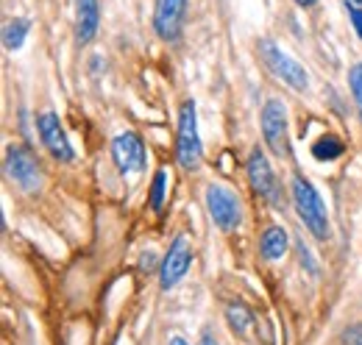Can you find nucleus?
<instances>
[{"instance_id":"nucleus-10","label":"nucleus","mask_w":362,"mask_h":345,"mask_svg":"<svg viewBox=\"0 0 362 345\" xmlns=\"http://www.w3.org/2000/svg\"><path fill=\"white\" fill-rule=\"evenodd\" d=\"M112 156L120 172H139L145 168V145L134 131H126L120 136H115L112 142Z\"/></svg>"},{"instance_id":"nucleus-24","label":"nucleus","mask_w":362,"mask_h":345,"mask_svg":"<svg viewBox=\"0 0 362 345\" xmlns=\"http://www.w3.org/2000/svg\"><path fill=\"white\" fill-rule=\"evenodd\" d=\"M354 3H357V6H362V0H354Z\"/></svg>"},{"instance_id":"nucleus-9","label":"nucleus","mask_w":362,"mask_h":345,"mask_svg":"<svg viewBox=\"0 0 362 345\" xmlns=\"http://www.w3.org/2000/svg\"><path fill=\"white\" fill-rule=\"evenodd\" d=\"M37 126H40L42 145L50 151V156H53V159H59V162H73V156H76V153H73V145H70L67 134H64V129H62L59 117H56L53 112H42V115H40V120H37Z\"/></svg>"},{"instance_id":"nucleus-7","label":"nucleus","mask_w":362,"mask_h":345,"mask_svg":"<svg viewBox=\"0 0 362 345\" xmlns=\"http://www.w3.org/2000/svg\"><path fill=\"white\" fill-rule=\"evenodd\" d=\"M6 172H8V178L11 181H17L23 189H28V192H34L37 187H40V165H37V159L25 151V148H20V145H11L8 151H6Z\"/></svg>"},{"instance_id":"nucleus-4","label":"nucleus","mask_w":362,"mask_h":345,"mask_svg":"<svg viewBox=\"0 0 362 345\" xmlns=\"http://www.w3.org/2000/svg\"><path fill=\"white\" fill-rule=\"evenodd\" d=\"M262 134H265V142L276 156L287 159L290 156V136H287V109L281 100L271 98L265 106H262Z\"/></svg>"},{"instance_id":"nucleus-2","label":"nucleus","mask_w":362,"mask_h":345,"mask_svg":"<svg viewBox=\"0 0 362 345\" xmlns=\"http://www.w3.org/2000/svg\"><path fill=\"white\" fill-rule=\"evenodd\" d=\"M176 159L184 170H195L201 165V136H198V120H195V103L192 100H187L179 112Z\"/></svg>"},{"instance_id":"nucleus-23","label":"nucleus","mask_w":362,"mask_h":345,"mask_svg":"<svg viewBox=\"0 0 362 345\" xmlns=\"http://www.w3.org/2000/svg\"><path fill=\"white\" fill-rule=\"evenodd\" d=\"M170 345H187V343H184L181 337H173V340H170Z\"/></svg>"},{"instance_id":"nucleus-18","label":"nucleus","mask_w":362,"mask_h":345,"mask_svg":"<svg viewBox=\"0 0 362 345\" xmlns=\"http://www.w3.org/2000/svg\"><path fill=\"white\" fill-rule=\"evenodd\" d=\"M349 86H351V95L360 106V117H362V64H354L351 73H349Z\"/></svg>"},{"instance_id":"nucleus-8","label":"nucleus","mask_w":362,"mask_h":345,"mask_svg":"<svg viewBox=\"0 0 362 345\" xmlns=\"http://www.w3.org/2000/svg\"><path fill=\"white\" fill-rule=\"evenodd\" d=\"M189 262H192V254H189V242L187 237L179 234L168 251V257L162 259V267H159V281H162V290H170L173 284H179L181 279L187 276L189 270Z\"/></svg>"},{"instance_id":"nucleus-6","label":"nucleus","mask_w":362,"mask_h":345,"mask_svg":"<svg viewBox=\"0 0 362 345\" xmlns=\"http://www.w3.org/2000/svg\"><path fill=\"white\" fill-rule=\"evenodd\" d=\"M248 178H251V187L254 192H259L271 206H281V189H279V181L273 175V168L265 156V151L254 148L251 156H248Z\"/></svg>"},{"instance_id":"nucleus-13","label":"nucleus","mask_w":362,"mask_h":345,"mask_svg":"<svg viewBox=\"0 0 362 345\" xmlns=\"http://www.w3.org/2000/svg\"><path fill=\"white\" fill-rule=\"evenodd\" d=\"M287 245H290L287 231L281 226H271V228H265V234L259 240V254L268 262H276V259H281L287 254Z\"/></svg>"},{"instance_id":"nucleus-22","label":"nucleus","mask_w":362,"mask_h":345,"mask_svg":"<svg viewBox=\"0 0 362 345\" xmlns=\"http://www.w3.org/2000/svg\"><path fill=\"white\" fill-rule=\"evenodd\" d=\"M296 3H298V6H315L317 0H296Z\"/></svg>"},{"instance_id":"nucleus-19","label":"nucleus","mask_w":362,"mask_h":345,"mask_svg":"<svg viewBox=\"0 0 362 345\" xmlns=\"http://www.w3.org/2000/svg\"><path fill=\"white\" fill-rule=\"evenodd\" d=\"M343 343L346 345H362V323H354L343 332Z\"/></svg>"},{"instance_id":"nucleus-1","label":"nucleus","mask_w":362,"mask_h":345,"mask_svg":"<svg viewBox=\"0 0 362 345\" xmlns=\"http://www.w3.org/2000/svg\"><path fill=\"white\" fill-rule=\"evenodd\" d=\"M293 204L296 212L304 220V226L313 231L315 240H326L329 237V215L323 206V198L317 195V189L307 181V178H293Z\"/></svg>"},{"instance_id":"nucleus-21","label":"nucleus","mask_w":362,"mask_h":345,"mask_svg":"<svg viewBox=\"0 0 362 345\" xmlns=\"http://www.w3.org/2000/svg\"><path fill=\"white\" fill-rule=\"evenodd\" d=\"M198 345H218V343H215V340H212L209 334H204V337H201V343H198Z\"/></svg>"},{"instance_id":"nucleus-14","label":"nucleus","mask_w":362,"mask_h":345,"mask_svg":"<svg viewBox=\"0 0 362 345\" xmlns=\"http://www.w3.org/2000/svg\"><path fill=\"white\" fill-rule=\"evenodd\" d=\"M28 28H31V23H28L25 17L11 20V23L6 25V31H3V45H6L8 50H20V47H23V42H25Z\"/></svg>"},{"instance_id":"nucleus-20","label":"nucleus","mask_w":362,"mask_h":345,"mask_svg":"<svg viewBox=\"0 0 362 345\" xmlns=\"http://www.w3.org/2000/svg\"><path fill=\"white\" fill-rule=\"evenodd\" d=\"M346 8H349V14H351V23H354L357 34L362 37V8L354 3V0H346Z\"/></svg>"},{"instance_id":"nucleus-16","label":"nucleus","mask_w":362,"mask_h":345,"mask_svg":"<svg viewBox=\"0 0 362 345\" xmlns=\"http://www.w3.org/2000/svg\"><path fill=\"white\" fill-rule=\"evenodd\" d=\"M165 181H168V172L156 170L153 181H151V195H148L153 212H162V204H165Z\"/></svg>"},{"instance_id":"nucleus-3","label":"nucleus","mask_w":362,"mask_h":345,"mask_svg":"<svg viewBox=\"0 0 362 345\" xmlns=\"http://www.w3.org/2000/svg\"><path fill=\"white\" fill-rule=\"evenodd\" d=\"M259 56H262V62L271 67L273 76H276V78H281L284 84H290L293 89H298V92H304V89L310 86V76H307V70H304L298 62H293L287 53H281L273 42L262 40V42H259Z\"/></svg>"},{"instance_id":"nucleus-11","label":"nucleus","mask_w":362,"mask_h":345,"mask_svg":"<svg viewBox=\"0 0 362 345\" xmlns=\"http://www.w3.org/2000/svg\"><path fill=\"white\" fill-rule=\"evenodd\" d=\"M187 11V0H156V11H153V28L165 42L179 40L181 20Z\"/></svg>"},{"instance_id":"nucleus-5","label":"nucleus","mask_w":362,"mask_h":345,"mask_svg":"<svg viewBox=\"0 0 362 345\" xmlns=\"http://www.w3.org/2000/svg\"><path fill=\"white\" fill-rule=\"evenodd\" d=\"M206 209H209L212 220L218 223V228H223V231H234L243 220L237 195L226 187H218V184L206 187Z\"/></svg>"},{"instance_id":"nucleus-17","label":"nucleus","mask_w":362,"mask_h":345,"mask_svg":"<svg viewBox=\"0 0 362 345\" xmlns=\"http://www.w3.org/2000/svg\"><path fill=\"white\" fill-rule=\"evenodd\" d=\"M226 317H228V326H231L234 332H245L248 323H251V312L243 309V306H228Z\"/></svg>"},{"instance_id":"nucleus-12","label":"nucleus","mask_w":362,"mask_h":345,"mask_svg":"<svg viewBox=\"0 0 362 345\" xmlns=\"http://www.w3.org/2000/svg\"><path fill=\"white\" fill-rule=\"evenodd\" d=\"M100 23L98 0H76V37L78 42H90Z\"/></svg>"},{"instance_id":"nucleus-15","label":"nucleus","mask_w":362,"mask_h":345,"mask_svg":"<svg viewBox=\"0 0 362 345\" xmlns=\"http://www.w3.org/2000/svg\"><path fill=\"white\" fill-rule=\"evenodd\" d=\"M313 156L320 159V162H332V159L343 156V142L334 134H326V136H320L315 145H313Z\"/></svg>"}]
</instances>
